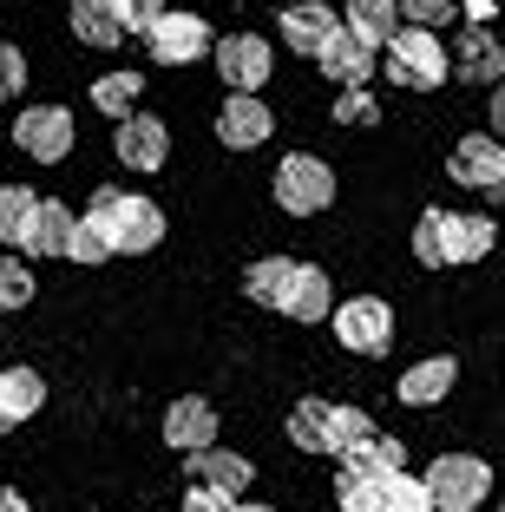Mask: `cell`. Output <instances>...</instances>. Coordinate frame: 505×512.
Wrapping results in <instances>:
<instances>
[{
  "label": "cell",
  "mask_w": 505,
  "mask_h": 512,
  "mask_svg": "<svg viewBox=\"0 0 505 512\" xmlns=\"http://www.w3.org/2000/svg\"><path fill=\"white\" fill-rule=\"evenodd\" d=\"M86 217L105 230L112 256H145V250H158V237H164L158 204H151V197H132V191H112V184L86 204Z\"/></svg>",
  "instance_id": "cell-1"
},
{
  "label": "cell",
  "mask_w": 505,
  "mask_h": 512,
  "mask_svg": "<svg viewBox=\"0 0 505 512\" xmlns=\"http://www.w3.org/2000/svg\"><path fill=\"white\" fill-rule=\"evenodd\" d=\"M420 486H427L433 512H479L492 499V467L479 453H440V460L420 473Z\"/></svg>",
  "instance_id": "cell-2"
},
{
  "label": "cell",
  "mask_w": 505,
  "mask_h": 512,
  "mask_svg": "<svg viewBox=\"0 0 505 512\" xmlns=\"http://www.w3.org/2000/svg\"><path fill=\"white\" fill-rule=\"evenodd\" d=\"M387 53V79L394 86H407V92H433L453 66H446V46H440V33H427V27H401L394 40L381 46Z\"/></svg>",
  "instance_id": "cell-3"
},
{
  "label": "cell",
  "mask_w": 505,
  "mask_h": 512,
  "mask_svg": "<svg viewBox=\"0 0 505 512\" xmlns=\"http://www.w3.org/2000/svg\"><path fill=\"white\" fill-rule=\"evenodd\" d=\"M269 178H276V204H283L289 217H315V211L335 204V171H328L315 151H289Z\"/></svg>",
  "instance_id": "cell-4"
},
{
  "label": "cell",
  "mask_w": 505,
  "mask_h": 512,
  "mask_svg": "<svg viewBox=\"0 0 505 512\" xmlns=\"http://www.w3.org/2000/svg\"><path fill=\"white\" fill-rule=\"evenodd\" d=\"M335 342L348 355H387L394 348V309L381 296H348L335 302Z\"/></svg>",
  "instance_id": "cell-5"
},
{
  "label": "cell",
  "mask_w": 505,
  "mask_h": 512,
  "mask_svg": "<svg viewBox=\"0 0 505 512\" xmlns=\"http://www.w3.org/2000/svg\"><path fill=\"white\" fill-rule=\"evenodd\" d=\"M145 40H151V60H158V66H191V60H204L210 46H217V40H210V20L184 14V7H178V14L164 7V14L145 27Z\"/></svg>",
  "instance_id": "cell-6"
},
{
  "label": "cell",
  "mask_w": 505,
  "mask_h": 512,
  "mask_svg": "<svg viewBox=\"0 0 505 512\" xmlns=\"http://www.w3.org/2000/svg\"><path fill=\"white\" fill-rule=\"evenodd\" d=\"M14 145L27 151L33 165H60L66 151L79 145V125H73V112H66V106H27V112H20V125H14Z\"/></svg>",
  "instance_id": "cell-7"
},
{
  "label": "cell",
  "mask_w": 505,
  "mask_h": 512,
  "mask_svg": "<svg viewBox=\"0 0 505 512\" xmlns=\"http://www.w3.org/2000/svg\"><path fill=\"white\" fill-rule=\"evenodd\" d=\"M210 60H217V79L230 92H256L269 73H276V53H269V40H256V33H230V40L210 46Z\"/></svg>",
  "instance_id": "cell-8"
},
{
  "label": "cell",
  "mask_w": 505,
  "mask_h": 512,
  "mask_svg": "<svg viewBox=\"0 0 505 512\" xmlns=\"http://www.w3.org/2000/svg\"><path fill=\"white\" fill-rule=\"evenodd\" d=\"M446 171H453V184H466V191L505 197V145L492 132L460 138V145H453V158H446Z\"/></svg>",
  "instance_id": "cell-9"
},
{
  "label": "cell",
  "mask_w": 505,
  "mask_h": 512,
  "mask_svg": "<svg viewBox=\"0 0 505 512\" xmlns=\"http://www.w3.org/2000/svg\"><path fill=\"white\" fill-rule=\"evenodd\" d=\"M112 151H119L125 171H158L164 158H171V132H164L158 112H132V119H119V132H112Z\"/></svg>",
  "instance_id": "cell-10"
},
{
  "label": "cell",
  "mask_w": 505,
  "mask_h": 512,
  "mask_svg": "<svg viewBox=\"0 0 505 512\" xmlns=\"http://www.w3.org/2000/svg\"><path fill=\"white\" fill-rule=\"evenodd\" d=\"M164 447H171V453H204V447H217V407L197 401V394L171 401V407H164Z\"/></svg>",
  "instance_id": "cell-11"
},
{
  "label": "cell",
  "mask_w": 505,
  "mask_h": 512,
  "mask_svg": "<svg viewBox=\"0 0 505 512\" xmlns=\"http://www.w3.org/2000/svg\"><path fill=\"white\" fill-rule=\"evenodd\" d=\"M296 276H302V263H296V256H256L250 270H243V296H250L256 309H276V316H289Z\"/></svg>",
  "instance_id": "cell-12"
},
{
  "label": "cell",
  "mask_w": 505,
  "mask_h": 512,
  "mask_svg": "<svg viewBox=\"0 0 505 512\" xmlns=\"http://www.w3.org/2000/svg\"><path fill=\"white\" fill-rule=\"evenodd\" d=\"M269 125H276V119H269V106L256 99V92H230V99H223V112H217V138L230 151H256L269 138Z\"/></svg>",
  "instance_id": "cell-13"
},
{
  "label": "cell",
  "mask_w": 505,
  "mask_h": 512,
  "mask_svg": "<svg viewBox=\"0 0 505 512\" xmlns=\"http://www.w3.org/2000/svg\"><path fill=\"white\" fill-rule=\"evenodd\" d=\"M315 66H322L335 86L355 92V86H368V73H374V46H361L348 27H335V33H328V46L315 53Z\"/></svg>",
  "instance_id": "cell-14"
},
{
  "label": "cell",
  "mask_w": 505,
  "mask_h": 512,
  "mask_svg": "<svg viewBox=\"0 0 505 512\" xmlns=\"http://www.w3.org/2000/svg\"><path fill=\"white\" fill-rule=\"evenodd\" d=\"M250 480H256V467L243 460V453H230V447H204V453H191V486H210V493L237 499Z\"/></svg>",
  "instance_id": "cell-15"
},
{
  "label": "cell",
  "mask_w": 505,
  "mask_h": 512,
  "mask_svg": "<svg viewBox=\"0 0 505 512\" xmlns=\"http://www.w3.org/2000/svg\"><path fill=\"white\" fill-rule=\"evenodd\" d=\"M335 27H342V20H335V7H322V0H296V7H283V46H289V53H309V60H315Z\"/></svg>",
  "instance_id": "cell-16"
},
{
  "label": "cell",
  "mask_w": 505,
  "mask_h": 512,
  "mask_svg": "<svg viewBox=\"0 0 505 512\" xmlns=\"http://www.w3.org/2000/svg\"><path fill=\"white\" fill-rule=\"evenodd\" d=\"M446 66H453L460 79H473V86H505V46L492 40L486 27H466L460 53H453Z\"/></svg>",
  "instance_id": "cell-17"
},
{
  "label": "cell",
  "mask_w": 505,
  "mask_h": 512,
  "mask_svg": "<svg viewBox=\"0 0 505 512\" xmlns=\"http://www.w3.org/2000/svg\"><path fill=\"white\" fill-rule=\"evenodd\" d=\"M492 243H499L492 217H479V211H446V270H460V263H479V256H492Z\"/></svg>",
  "instance_id": "cell-18"
},
{
  "label": "cell",
  "mask_w": 505,
  "mask_h": 512,
  "mask_svg": "<svg viewBox=\"0 0 505 512\" xmlns=\"http://www.w3.org/2000/svg\"><path fill=\"white\" fill-rule=\"evenodd\" d=\"M453 381H460V362H453V355H427V362H414L401 375V401L407 407H433V401H446V394H453Z\"/></svg>",
  "instance_id": "cell-19"
},
{
  "label": "cell",
  "mask_w": 505,
  "mask_h": 512,
  "mask_svg": "<svg viewBox=\"0 0 505 512\" xmlns=\"http://www.w3.org/2000/svg\"><path fill=\"white\" fill-rule=\"evenodd\" d=\"M66 237H73V211H66L60 197H40V211H33V224H27L20 256H66Z\"/></svg>",
  "instance_id": "cell-20"
},
{
  "label": "cell",
  "mask_w": 505,
  "mask_h": 512,
  "mask_svg": "<svg viewBox=\"0 0 505 512\" xmlns=\"http://www.w3.org/2000/svg\"><path fill=\"white\" fill-rule=\"evenodd\" d=\"M342 27L355 33L361 46H374V53H381V46L394 40V33H401V7H394V0H348Z\"/></svg>",
  "instance_id": "cell-21"
},
{
  "label": "cell",
  "mask_w": 505,
  "mask_h": 512,
  "mask_svg": "<svg viewBox=\"0 0 505 512\" xmlns=\"http://www.w3.org/2000/svg\"><path fill=\"white\" fill-rule=\"evenodd\" d=\"M40 401H46V381L33 375V368H0V421L7 427H20L27 414H40Z\"/></svg>",
  "instance_id": "cell-22"
},
{
  "label": "cell",
  "mask_w": 505,
  "mask_h": 512,
  "mask_svg": "<svg viewBox=\"0 0 505 512\" xmlns=\"http://www.w3.org/2000/svg\"><path fill=\"white\" fill-rule=\"evenodd\" d=\"M342 473H355V480H387V473H407V447L394 434H381V427H374V440L361 453H348Z\"/></svg>",
  "instance_id": "cell-23"
},
{
  "label": "cell",
  "mask_w": 505,
  "mask_h": 512,
  "mask_svg": "<svg viewBox=\"0 0 505 512\" xmlns=\"http://www.w3.org/2000/svg\"><path fill=\"white\" fill-rule=\"evenodd\" d=\"M322 316H335V283H328V270L302 263L296 296H289V322H322Z\"/></svg>",
  "instance_id": "cell-24"
},
{
  "label": "cell",
  "mask_w": 505,
  "mask_h": 512,
  "mask_svg": "<svg viewBox=\"0 0 505 512\" xmlns=\"http://www.w3.org/2000/svg\"><path fill=\"white\" fill-rule=\"evenodd\" d=\"M328 421H335V401L309 394V401L289 407V440H296L302 453H328Z\"/></svg>",
  "instance_id": "cell-25"
},
{
  "label": "cell",
  "mask_w": 505,
  "mask_h": 512,
  "mask_svg": "<svg viewBox=\"0 0 505 512\" xmlns=\"http://www.w3.org/2000/svg\"><path fill=\"white\" fill-rule=\"evenodd\" d=\"M138 92H145V73H99V79H92V106L119 125V119H132Z\"/></svg>",
  "instance_id": "cell-26"
},
{
  "label": "cell",
  "mask_w": 505,
  "mask_h": 512,
  "mask_svg": "<svg viewBox=\"0 0 505 512\" xmlns=\"http://www.w3.org/2000/svg\"><path fill=\"white\" fill-rule=\"evenodd\" d=\"M73 40L99 46V53H112V46L125 40V27L112 20V7L105 0H73Z\"/></svg>",
  "instance_id": "cell-27"
},
{
  "label": "cell",
  "mask_w": 505,
  "mask_h": 512,
  "mask_svg": "<svg viewBox=\"0 0 505 512\" xmlns=\"http://www.w3.org/2000/svg\"><path fill=\"white\" fill-rule=\"evenodd\" d=\"M33 211H40V197H33L27 184H0V243H14V256H20V243H27Z\"/></svg>",
  "instance_id": "cell-28"
},
{
  "label": "cell",
  "mask_w": 505,
  "mask_h": 512,
  "mask_svg": "<svg viewBox=\"0 0 505 512\" xmlns=\"http://www.w3.org/2000/svg\"><path fill=\"white\" fill-rule=\"evenodd\" d=\"M374 506L381 512H433V499L414 473H387V480H374Z\"/></svg>",
  "instance_id": "cell-29"
},
{
  "label": "cell",
  "mask_w": 505,
  "mask_h": 512,
  "mask_svg": "<svg viewBox=\"0 0 505 512\" xmlns=\"http://www.w3.org/2000/svg\"><path fill=\"white\" fill-rule=\"evenodd\" d=\"M368 440H374L368 414H361V407H335V421H328V453H342V460H348V453H361Z\"/></svg>",
  "instance_id": "cell-30"
},
{
  "label": "cell",
  "mask_w": 505,
  "mask_h": 512,
  "mask_svg": "<svg viewBox=\"0 0 505 512\" xmlns=\"http://www.w3.org/2000/svg\"><path fill=\"white\" fill-rule=\"evenodd\" d=\"M414 256L427 270H446V211H420L414 224Z\"/></svg>",
  "instance_id": "cell-31"
},
{
  "label": "cell",
  "mask_w": 505,
  "mask_h": 512,
  "mask_svg": "<svg viewBox=\"0 0 505 512\" xmlns=\"http://www.w3.org/2000/svg\"><path fill=\"white\" fill-rule=\"evenodd\" d=\"M27 302H33V270L20 256H0V316H14Z\"/></svg>",
  "instance_id": "cell-32"
},
{
  "label": "cell",
  "mask_w": 505,
  "mask_h": 512,
  "mask_svg": "<svg viewBox=\"0 0 505 512\" xmlns=\"http://www.w3.org/2000/svg\"><path fill=\"white\" fill-rule=\"evenodd\" d=\"M66 256H73V263H112V243H105V230L92 224V217H73V237H66Z\"/></svg>",
  "instance_id": "cell-33"
},
{
  "label": "cell",
  "mask_w": 505,
  "mask_h": 512,
  "mask_svg": "<svg viewBox=\"0 0 505 512\" xmlns=\"http://www.w3.org/2000/svg\"><path fill=\"white\" fill-rule=\"evenodd\" d=\"M105 7H112V20H119L125 33H145L151 20L164 14V0H105Z\"/></svg>",
  "instance_id": "cell-34"
},
{
  "label": "cell",
  "mask_w": 505,
  "mask_h": 512,
  "mask_svg": "<svg viewBox=\"0 0 505 512\" xmlns=\"http://www.w3.org/2000/svg\"><path fill=\"white\" fill-rule=\"evenodd\" d=\"M394 7H401V27H427L433 33V20H453V0H394Z\"/></svg>",
  "instance_id": "cell-35"
},
{
  "label": "cell",
  "mask_w": 505,
  "mask_h": 512,
  "mask_svg": "<svg viewBox=\"0 0 505 512\" xmlns=\"http://www.w3.org/2000/svg\"><path fill=\"white\" fill-rule=\"evenodd\" d=\"M335 125H374V99L368 92H342V99H335Z\"/></svg>",
  "instance_id": "cell-36"
},
{
  "label": "cell",
  "mask_w": 505,
  "mask_h": 512,
  "mask_svg": "<svg viewBox=\"0 0 505 512\" xmlns=\"http://www.w3.org/2000/svg\"><path fill=\"white\" fill-rule=\"evenodd\" d=\"M342 512H381V506H374V480L342 473Z\"/></svg>",
  "instance_id": "cell-37"
},
{
  "label": "cell",
  "mask_w": 505,
  "mask_h": 512,
  "mask_svg": "<svg viewBox=\"0 0 505 512\" xmlns=\"http://www.w3.org/2000/svg\"><path fill=\"white\" fill-rule=\"evenodd\" d=\"M0 79H7V92L27 86V53L20 46H0Z\"/></svg>",
  "instance_id": "cell-38"
},
{
  "label": "cell",
  "mask_w": 505,
  "mask_h": 512,
  "mask_svg": "<svg viewBox=\"0 0 505 512\" xmlns=\"http://www.w3.org/2000/svg\"><path fill=\"white\" fill-rule=\"evenodd\" d=\"M237 499H223V493H210V486H191L184 493V512H230Z\"/></svg>",
  "instance_id": "cell-39"
},
{
  "label": "cell",
  "mask_w": 505,
  "mask_h": 512,
  "mask_svg": "<svg viewBox=\"0 0 505 512\" xmlns=\"http://www.w3.org/2000/svg\"><path fill=\"white\" fill-rule=\"evenodd\" d=\"M466 7V27H486V20H499V7H492V0H460Z\"/></svg>",
  "instance_id": "cell-40"
},
{
  "label": "cell",
  "mask_w": 505,
  "mask_h": 512,
  "mask_svg": "<svg viewBox=\"0 0 505 512\" xmlns=\"http://www.w3.org/2000/svg\"><path fill=\"white\" fill-rule=\"evenodd\" d=\"M0 512H33V506H27V493H20V486H0Z\"/></svg>",
  "instance_id": "cell-41"
},
{
  "label": "cell",
  "mask_w": 505,
  "mask_h": 512,
  "mask_svg": "<svg viewBox=\"0 0 505 512\" xmlns=\"http://www.w3.org/2000/svg\"><path fill=\"white\" fill-rule=\"evenodd\" d=\"M492 138H499V145H505V86L492 92Z\"/></svg>",
  "instance_id": "cell-42"
},
{
  "label": "cell",
  "mask_w": 505,
  "mask_h": 512,
  "mask_svg": "<svg viewBox=\"0 0 505 512\" xmlns=\"http://www.w3.org/2000/svg\"><path fill=\"white\" fill-rule=\"evenodd\" d=\"M230 512H276V506H256V499H237V506H230Z\"/></svg>",
  "instance_id": "cell-43"
},
{
  "label": "cell",
  "mask_w": 505,
  "mask_h": 512,
  "mask_svg": "<svg viewBox=\"0 0 505 512\" xmlns=\"http://www.w3.org/2000/svg\"><path fill=\"white\" fill-rule=\"evenodd\" d=\"M0 434H14V427H7V421H0Z\"/></svg>",
  "instance_id": "cell-44"
},
{
  "label": "cell",
  "mask_w": 505,
  "mask_h": 512,
  "mask_svg": "<svg viewBox=\"0 0 505 512\" xmlns=\"http://www.w3.org/2000/svg\"><path fill=\"white\" fill-rule=\"evenodd\" d=\"M0 99H7V79H0Z\"/></svg>",
  "instance_id": "cell-45"
},
{
  "label": "cell",
  "mask_w": 505,
  "mask_h": 512,
  "mask_svg": "<svg viewBox=\"0 0 505 512\" xmlns=\"http://www.w3.org/2000/svg\"><path fill=\"white\" fill-rule=\"evenodd\" d=\"M499 512H505V493H499Z\"/></svg>",
  "instance_id": "cell-46"
},
{
  "label": "cell",
  "mask_w": 505,
  "mask_h": 512,
  "mask_svg": "<svg viewBox=\"0 0 505 512\" xmlns=\"http://www.w3.org/2000/svg\"><path fill=\"white\" fill-rule=\"evenodd\" d=\"M453 7H460V0H453Z\"/></svg>",
  "instance_id": "cell-47"
}]
</instances>
